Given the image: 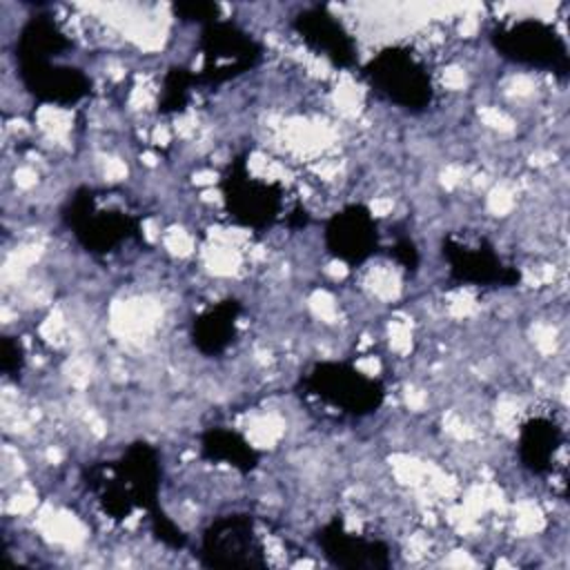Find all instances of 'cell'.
<instances>
[{"mask_svg":"<svg viewBox=\"0 0 570 570\" xmlns=\"http://www.w3.org/2000/svg\"><path fill=\"white\" fill-rule=\"evenodd\" d=\"M85 479L100 508L116 521L134 510H145L147 519L165 512L160 508L163 465L158 450L147 441H134L118 459L91 465Z\"/></svg>","mask_w":570,"mask_h":570,"instance_id":"1","label":"cell"},{"mask_svg":"<svg viewBox=\"0 0 570 570\" xmlns=\"http://www.w3.org/2000/svg\"><path fill=\"white\" fill-rule=\"evenodd\" d=\"M62 220L76 243L94 256H107L125 243H142L140 214L102 189L78 187L62 209Z\"/></svg>","mask_w":570,"mask_h":570,"instance_id":"2","label":"cell"},{"mask_svg":"<svg viewBox=\"0 0 570 570\" xmlns=\"http://www.w3.org/2000/svg\"><path fill=\"white\" fill-rule=\"evenodd\" d=\"M220 194L227 216L247 229L263 232L278 223L287 227H305L309 214L305 207L287 205L283 185L254 176L247 167V160L234 158L220 178Z\"/></svg>","mask_w":570,"mask_h":570,"instance_id":"3","label":"cell"},{"mask_svg":"<svg viewBox=\"0 0 570 570\" xmlns=\"http://www.w3.org/2000/svg\"><path fill=\"white\" fill-rule=\"evenodd\" d=\"M358 71L383 100L403 111L421 114L434 100L432 76L425 62L410 47H383L358 65Z\"/></svg>","mask_w":570,"mask_h":570,"instance_id":"4","label":"cell"},{"mask_svg":"<svg viewBox=\"0 0 570 570\" xmlns=\"http://www.w3.org/2000/svg\"><path fill=\"white\" fill-rule=\"evenodd\" d=\"M301 390L343 416L363 419L374 414L385 403V383L379 376L365 374L347 361H318L305 376Z\"/></svg>","mask_w":570,"mask_h":570,"instance_id":"5","label":"cell"},{"mask_svg":"<svg viewBox=\"0 0 570 570\" xmlns=\"http://www.w3.org/2000/svg\"><path fill=\"white\" fill-rule=\"evenodd\" d=\"M494 51L519 67L539 69L566 78L570 73V49L561 31L543 18H517L490 29Z\"/></svg>","mask_w":570,"mask_h":570,"instance_id":"6","label":"cell"},{"mask_svg":"<svg viewBox=\"0 0 570 570\" xmlns=\"http://www.w3.org/2000/svg\"><path fill=\"white\" fill-rule=\"evenodd\" d=\"M198 49L203 53V67L196 71L198 85L234 80L254 69L263 58V45L227 18L200 27Z\"/></svg>","mask_w":570,"mask_h":570,"instance_id":"7","label":"cell"},{"mask_svg":"<svg viewBox=\"0 0 570 570\" xmlns=\"http://www.w3.org/2000/svg\"><path fill=\"white\" fill-rule=\"evenodd\" d=\"M441 254L448 263V276L456 285L514 287L521 281V272L510 265L483 236L459 238L448 234L441 243Z\"/></svg>","mask_w":570,"mask_h":570,"instance_id":"8","label":"cell"},{"mask_svg":"<svg viewBox=\"0 0 570 570\" xmlns=\"http://www.w3.org/2000/svg\"><path fill=\"white\" fill-rule=\"evenodd\" d=\"M200 561L209 568H263V541L249 514L214 519L200 537Z\"/></svg>","mask_w":570,"mask_h":570,"instance_id":"9","label":"cell"},{"mask_svg":"<svg viewBox=\"0 0 570 570\" xmlns=\"http://www.w3.org/2000/svg\"><path fill=\"white\" fill-rule=\"evenodd\" d=\"M327 254L347 267L363 265L381 249V232L374 214L363 203L336 209L323 227Z\"/></svg>","mask_w":570,"mask_h":570,"instance_id":"10","label":"cell"},{"mask_svg":"<svg viewBox=\"0 0 570 570\" xmlns=\"http://www.w3.org/2000/svg\"><path fill=\"white\" fill-rule=\"evenodd\" d=\"M16 67L24 91L40 105L71 107L91 91V78L80 67L62 60H27L16 62Z\"/></svg>","mask_w":570,"mask_h":570,"instance_id":"11","label":"cell"},{"mask_svg":"<svg viewBox=\"0 0 570 570\" xmlns=\"http://www.w3.org/2000/svg\"><path fill=\"white\" fill-rule=\"evenodd\" d=\"M292 29L301 42L323 56L338 69H358V49L347 27L325 4H314L298 11L292 20Z\"/></svg>","mask_w":570,"mask_h":570,"instance_id":"12","label":"cell"},{"mask_svg":"<svg viewBox=\"0 0 570 570\" xmlns=\"http://www.w3.org/2000/svg\"><path fill=\"white\" fill-rule=\"evenodd\" d=\"M316 543L323 557L338 568L347 570H383L390 568V546L381 539L350 532L341 517L321 525Z\"/></svg>","mask_w":570,"mask_h":570,"instance_id":"13","label":"cell"},{"mask_svg":"<svg viewBox=\"0 0 570 570\" xmlns=\"http://www.w3.org/2000/svg\"><path fill=\"white\" fill-rule=\"evenodd\" d=\"M563 441V428L554 419L530 416L521 423L517 434V454L521 465L537 476L550 474L554 470Z\"/></svg>","mask_w":570,"mask_h":570,"instance_id":"14","label":"cell"},{"mask_svg":"<svg viewBox=\"0 0 570 570\" xmlns=\"http://www.w3.org/2000/svg\"><path fill=\"white\" fill-rule=\"evenodd\" d=\"M243 305L236 298L212 303L191 318L189 338L203 356H218L236 341Z\"/></svg>","mask_w":570,"mask_h":570,"instance_id":"15","label":"cell"},{"mask_svg":"<svg viewBox=\"0 0 570 570\" xmlns=\"http://www.w3.org/2000/svg\"><path fill=\"white\" fill-rule=\"evenodd\" d=\"M69 49L71 40L58 27V22L45 13H36L27 18V22L20 27L13 45V56L16 62L60 60Z\"/></svg>","mask_w":570,"mask_h":570,"instance_id":"16","label":"cell"},{"mask_svg":"<svg viewBox=\"0 0 570 570\" xmlns=\"http://www.w3.org/2000/svg\"><path fill=\"white\" fill-rule=\"evenodd\" d=\"M198 450L203 459L216 465H227L240 474H249L261 461L258 450L240 432L223 425L207 428L200 434Z\"/></svg>","mask_w":570,"mask_h":570,"instance_id":"17","label":"cell"},{"mask_svg":"<svg viewBox=\"0 0 570 570\" xmlns=\"http://www.w3.org/2000/svg\"><path fill=\"white\" fill-rule=\"evenodd\" d=\"M196 71L187 67H171L163 76V87L158 96V111L160 114H178L187 107L191 98V89L196 87Z\"/></svg>","mask_w":570,"mask_h":570,"instance_id":"18","label":"cell"},{"mask_svg":"<svg viewBox=\"0 0 570 570\" xmlns=\"http://www.w3.org/2000/svg\"><path fill=\"white\" fill-rule=\"evenodd\" d=\"M171 11L180 22L200 24V27L220 18V7L216 2H200V0H196V2L194 0L191 2H174Z\"/></svg>","mask_w":570,"mask_h":570,"instance_id":"19","label":"cell"},{"mask_svg":"<svg viewBox=\"0 0 570 570\" xmlns=\"http://www.w3.org/2000/svg\"><path fill=\"white\" fill-rule=\"evenodd\" d=\"M0 365H2V374L7 379H16L20 374V370L24 365V356H22V345L18 338H13V336L2 338Z\"/></svg>","mask_w":570,"mask_h":570,"instance_id":"20","label":"cell"},{"mask_svg":"<svg viewBox=\"0 0 570 570\" xmlns=\"http://www.w3.org/2000/svg\"><path fill=\"white\" fill-rule=\"evenodd\" d=\"M390 256L405 269V272H416L419 267V249L412 238H399L390 247Z\"/></svg>","mask_w":570,"mask_h":570,"instance_id":"21","label":"cell"}]
</instances>
